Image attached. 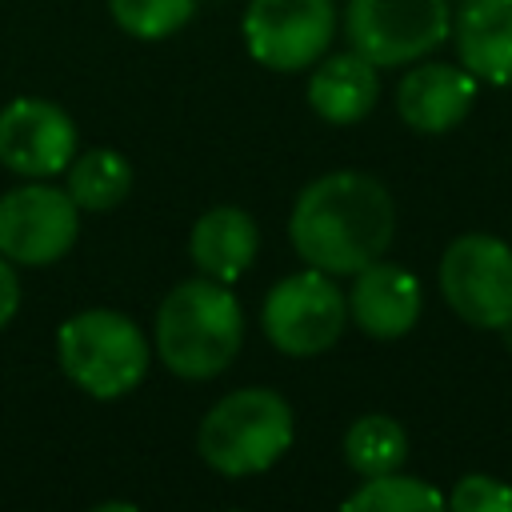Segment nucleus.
I'll use <instances>...</instances> for the list:
<instances>
[{"label": "nucleus", "mask_w": 512, "mask_h": 512, "mask_svg": "<svg viewBox=\"0 0 512 512\" xmlns=\"http://www.w3.org/2000/svg\"><path fill=\"white\" fill-rule=\"evenodd\" d=\"M444 304L480 332H500L512 320V244L492 232H464L440 256Z\"/></svg>", "instance_id": "7"}, {"label": "nucleus", "mask_w": 512, "mask_h": 512, "mask_svg": "<svg viewBox=\"0 0 512 512\" xmlns=\"http://www.w3.org/2000/svg\"><path fill=\"white\" fill-rule=\"evenodd\" d=\"M424 308L420 296V280L400 268L388 264L384 256L372 260L368 268L352 272V288H348V320L372 336V340H400L416 328Z\"/></svg>", "instance_id": "12"}, {"label": "nucleus", "mask_w": 512, "mask_h": 512, "mask_svg": "<svg viewBox=\"0 0 512 512\" xmlns=\"http://www.w3.org/2000/svg\"><path fill=\"white\" fill-rule=\"evenodd\" d=\"M76 156L72 116L40 96H16L0 108V164L28 180L64 172Z\"/></svg>", "instance_id": "10"}, {"label": "nucleus", "mask_w": 512, "mask_h": 512, "mask_svg": "<svg viewBox=\"0 0 512 512\" xmlns=\"http://www.w3.org/2000/svg\"><path fill=\"white\" fill-rule=\"evenodd\" d=\"M380 100V68L356 48L320 56L308 76V108L328 124H356Z\"/></svg>", "instance_id": "14"}, {"label": "nucleus", "mask_w": 512, "mask_h": 512, "mask_svg": "<svg viewBox=\"0 0 512 512\" xmlns=\"http://www.w3.org/2000/svg\"><path fill=\"white\" fill-rule=\"evenodd\" d=\"M456 60L492 88L512 84V0H456L452 8Z\"/></svg>", "instance_id": "13"}, {"label": "nucleus", "mask_w": 512, "mask_h": 512, "mask_svg": "<svg viewBox=\"0 0 512 512\" xmlns=\"http://www.w3.org/2000/svg\"><path fill=\"white\" fill-rule=\"evenodd\" d=\"M240 32L256 64L272 72H304L328 52L336 36V4L332 0H248Z\"/></svg>", "instance_id": "8"}, {"label": "nucleus", "mask_w": 512, "mask_h": 512, "mask_svg": "<svg viewBox=\"0 0 512 512\" xmlns=\"http://www.w3.org/2000/svg\"><path fill=\"white\" fill-rule=\"evenodd\" d=\"M344 460L364 480L396 472L408 460V432L400 428V420L384 412H368L344 432Z\"/></svg>", "instance_id": "17"}, {"label": "nucleus", "mask_w": 512, "mask_h": 512, "mask_svg": "<svg viewBox=\"0 0 512 512\" xmlns=\"http://www.w3.org/2000/svg\"><path fill=\"white\" fill-rule=\"evenodd\" d=\"M68 172V196L84 212H108L128 200L132 192V164L116 148H92L84 156H72Z\"/></svg>", "instance_id": "16"}, {"label": "nucleus", "mask_w": 512, "mask_h": 512, "mask_svg": "<svg viewBox=\"0 0 512 512\" xmlns=\"http://www.w3.org/2000/svg\"><path fill=\"white\" fill-rule=\"evenodd\" d=\"M80 232V208L68 188L20 184L0 196V256L12 264H56Z\"/></svg>", "instance_id": "9"}, {"label": "nucleus", "mask_w": 512, "mask_h": 512, "mask_svg": "<svg viewBox=\"0 0 512 512\" xmlns=\"http://www.w3.org/2000/svg\"><path fill=\"white\" fill-rule=\"evenodd\" d=\"M256 248H260L256 220L236 204L208 208L192 224V236H188L192 264L200 268V276H212L220 284H236L252 268Z\"/></svg>", "instance_id": "15"}, {"label": "nucleus", "mask_w": 512, "mask_h": 512, "mask_svg": "<svg viewBox=\"0 0 512 512\" xmlns=\"http://www.w3.org/2000/svg\"><path fill=\"white\" fill-rule=\"evenodd\" d=\"M260 324L276 352L296 360L320 356L340 340L348 324V292L336 284V276L320 268L292 272L276 280L272 292L264 296Z\"/></svg>", "instance_id": "6"}, {"label": "nucleus", "mask_w": 512, "mask_h": 512, "mask_svg": "<svg viewBox=\"0 0 512 512\" xmlns=\"http://www.w3.org/2000/svg\"><path fill=\"white\" fill-rule=\"evenodd\" d=\"M56 356L64 376L96 400L128 396L152 364L144 332L116 308H88L64 320L56 332Z\"/></svg>", "instance_id": "4"}, {"label": "nucleus", "mask_w": 512, "mask_h": 512, "mask_svg": "<svg viewBox=\"0 0 512 512\" xmlns=\"http://www.w3.org/2000/svg\"><path fill=\"white\" fill-rule=\"evenodd\" d=\"M500 336H504V344H508V352H512V320L500 328Z\"/></svg>", "instance_id": "22"}, {"label": "nucleus", "mask_w": 512, "mask_h": 512, "mask_svg": "<svg viewBox=\"0 0 512 512\" xmlns=\"http://www.w3.org/2000/svg\"><path fill=\"white\" fill-rule=\"evenodd\" d=\"M444 508L452 512H512V488L488 472H468L452 484L444 496Z\"/></svg>", "instance_id": "20"}, {"label": "nucleus", "mask_w": 512, "mask_h": 512, "mask_svg": "<svg viewBox=\"0 0 512 512\" xmlns=\"http://www.w3.org/2000/svg\"><path fill=\"white\" fill-rule=\"evenodd\" d=\"M444 508V492L408 472L368 476L352 496H344V512H436Z\"/></svg>", "instance_id": "18"}, {"label": "nucleus", "mask_w": 512, "mask_h": 512, "mask_svg": "<svg viewBox=\"0 0 512 512\" xmlns=\"http://www.w3.org/2000/svg\"><path fill=\"white\" fill-rule=\"evenodd\" d=\"M396 236L392 192L368 172H324L292 204L288 240L308 268L352 276L380 260Z\"/></svg>", "instance_id": "1"}, {"label": "nucleus", "mask_w": 512, "mask_h": 512, "mask_svg": "<svg viewBox=\"0 0 512 512\" xmlns=\"http://www.w3.org/2000/svg\"><path fill=\"white\" fill-rule=\"evenodd\" d=\"M112 20L136 40H164L196 16V0H108Z\"/></svg>", "instance_id": "19"}, {"label": "nucleus", "mask_w": 512, "mask_h": 512, "mask_svg": "<svg viewBox=\"0 0 512 512\" xmlns=\"http://www.w3.org/2000/svg\"><path fill=\"white\" fill-rule=\"evenodd\" d=\"M296 436L292 404L272 388H236L216 400L200 428V460L220 476H256L272 468Z\"/></svg>", "instance_id": "3"}, {"label": "nucleus", "mask_w": 512, "mask_h": 512, "mask_svg": "<svg viewBox=\"0 0 512 512\" xmlns=\"http://www.w3.org/2000/svg\"><path fill=\"white\" fill-rule=\"evenodd\" d=\"M480 80L456 60H428L412 64L396 84V112L400 120L420 136H444L452 132L476 104Z\"/></svg>", "instance_id": "11"}, {"label": "nucleus", "mask_w": 512, "mask_h": 512, "mask_svg": "<svg viewBox=\"0 0 512 512\" xmlns=\"http://www.w3.org/2000/svg\"><path fill=\"white\" fill-rule=\"evenodd\" d=\"M344 36L376 68L416 64L452 36V4L448 0H348Z\"/></svg>", "instance_id": "5"}, {"label": "nucleus", "mask_w": 512, "mask_h": 512, "mask_svg": "<svg viewBox=\"0 0 512 512\" xmlns=\"http://www.w3.org/2000/svg\"><path fill=\"white\" fill-rule=\"evenodd\" d=\"M152 336L168 372L184 380H212L236 360L244 344V312L228 284L196 276L160 300Z\"/></svg>", "instance_id": "2"}, {"label": "nucleus", "mask_w": 512, "mask_h": 512, "mask_svg": "<svg viewBox=\"0 0 512 512\" xmlns=\"http://www.w3.org/2000/svg\"><path fill=\"white\" fill-rule=\"evenodd\" d=\"M20 308V280H16V268L8 256H0V328L16 316Z\"/></svg>", "instance_id": "21"}]
</instances>
